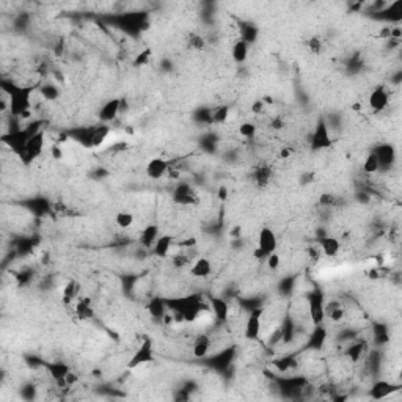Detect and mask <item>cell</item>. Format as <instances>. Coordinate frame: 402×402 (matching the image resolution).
<instances>
[{"label":"cell","mask_w":402,"mask_h":402,"mask_svg":"<svg viewBox=\"0 0 402 402\" xmlns=\"http://www.w3.org/2000/svg\"><path fill=\"white\" fill-rule=\"evenodd\" d=\"M32 106V88H16L10 91L8 109L13 118H21Z\"/></svg>","instance_id":"obj_1"},{"label":"cell","mask_w":402,"mask_h":402,"mask_svg":"<svg viewBox=\"0 0 402 402\" xmlns=\"http://www.w3.org/2000/svg\"><path fill=\"white\" fill-rule=\"evenodd\" d=\"M308 311H310V317L314 325H324L325 321V300H324V294L321 291H314L311 292L310 299H308Z\"/></svg>","instance_id":"obj_2"},{"label":"cell","mask_w":402,"mask_h":402,"mask_svg":"<svg viewBox=\"0 0 402 402\" xmlns=\"http://www.w3.org/2000/svg\"><path fill=\"white\" fill-rule=\"evenodd\" d=\"M44 137H46V135H44V131L35 134L33 137H30V140H28L27 145H25L24 153L19 156L22 162H24V163H32L43 153L44 143H46V138H44Z\"/></svg>","instance_id":"obj_3"},{"label":"cell","mask_w":402,"mask_h":402,"mask_svg":"<svg viewBox=\"0 0 402 402\" xmlns=\"http://www.w3.org/2000/svg\"><path fill=\"white\" fill-rule=\"evenodd\" d=\"M330 146H332V135L329 131V124L324 120H319L314 128V132H313L311 135V148L314 151H322Z\"/></svg>","instance_id":"obj_4"},{"label":"cell","mask_w":402,"mask_h":402,"mask_svg":"<svg viewBox=\"0 0 402 402\" xmlns=\"http://www.w3.org/2000/svg\"><path fill=\"white\" fill-rule=\"evenodd\" d=\"M30 137H33V135H32L30 132H28L27 128H24V129H14L10 134L3 135V141L18 156H21L22 153H24L25 145H27V141L30 140Z\"/></svg>","instance_id":"obj_5"},{"label":"cell","mask_w":402,"mask_h":402,"mask_svg":"<svg viewBox=\"0 0 402 402\" xmlns=\"http://www.w3.org/2000/svg\"><path fill=\"white\" fill-rule=\"evenodd\" d=\"M263 253H266L267 256L270 255V253L277 251L278 248V237L275 234V231L269 226H264L259 229V234H258V247Z\"/></svg>","instance_id":"obj_6"},{"label":"cell","mask_w":402,"mask_h":402,"mask_svg":"<svg viewBox=\"0 0 402 402\" xmlns=\"http://www.w3.org/2000/svg\"><path fill=\"white\" fill-rule=\"evenodd\" d=\"M261 316H263L261 310H253L250 313V316L247 317V321H245V327H244V335H245V338L247 339H250V341H258L259 339V335H261V327H263Z\"/></svg>","instance_id":"obj_7"},{"label":"cell","mask_w":402,"mask_h":402,"mask_svg":"<svg viewBox=\"0 0 402 402\" xmlns=\"http://www.w3.org/2000/svg\"><path fill=\"white\" fill-rule=\"evenodd\" d=\"M171 163L162 157H154L146 163V176L150 178L151 181H159L162 178H165L168 173Z\"/></svg>","instance_id":"obj_8"},{"label":"cell","mask_w":402,"mask_h":402,"mask_svg":"<svg viewBox=\"0 0 402 402\" xmlns=\"http://www.w3.org/2000/svg\"><path fill=\"white\" fill-rule=\"evenodd\" d=\"M368 102H369V107L374 110L376 113H379V112H383L390 104V94H388V91H386V88H383V87L374 88V90H372L371 94H369Z\"/></svg>","instance_id":"obj_9"},{"label":"cell","mask_w":402,"mask_h":402,"mask_svg":"<svg viewBox=\"0 0 402 402\" xmlns=\"http://www.w3.org/2000/svg\"><path fill=\"white\" fill-rule=\"evenodd\" d=\"M153 342L151 339H145L141 342V346L138 347V351L134 354V357L129 361V368H137L140 364H145V363H150L153 361Z\"/></svg>","instance_id":"obj_10"},{"label":"cell","mask_w":402,"mask_h":402,"mask_svg":"<svg viewBox=\"0 0 402 402\" xmlns=\"http://www.w3.org/2000/svg\"><path fill=\"white\" fill-rule=\"evenodd\" d=\"M120 110H121V99H116V98H115V99L107 101V102L101 107L99 113H98L101 123H102V124H107V123H110V121H113L115 118L118 116V113H120Z\"/></svg>","instance_id":"obj_11"},{"label":"cell","mask_w":402,"mask_h":402,"mask_svg":"<svg viewBox=\"0 0 402 402\" xmlns=\"http://www.w3.org/2000/svg\"><path fill=\"white\" fill-rule=\"evenodd\" d=\"M319 248H321L322 255L327 256V258H335L339 255L341 251V242L336 237H332V236H325L322 239H319Z\"/></svg>","instance_id":"obj_12"},{"label":"cell","mask_w":402,"mask_h":402,"mask_svg":"<svg viewBox=\"0 0 402 402\" xmlns=\"http://www.w3.org/2000/svg\"><path fill=\"white\" fill-rule=\"evenodd\" d=\"M189 272L195 278H207L212 273V263L207 258H198L192 263Z\"/></svg>","instance_id":"obj_13"},{"label":"cell","mask_w":402,"mask_h":402,"mask_svg":"<svg viewBox=\"0 0 402 402\" xmlns=\"http://www.w3.org/2000/svg\"><path fill=\"white\" fill-rule=\"evenodd\" d=\"M159 226L157 225H148L146 228L141 229L140 233V237H138V242L141 244V247L143 248H153V245L156 244V241L159 239Z\"/></svg>","instance_id":"obj_14"},{"label":"cell","mask_w":402,"mask_h":402,"mask_svg":"<svg viewBox=\"0 0 402 402\" xmlns=\"http://www.w3.org/2000/svg\"><path fill=\"white\" fill-rule=\"evenodd\" d=\"M211 347H212L211 338L207 336V335H200L195 339V342H193V349H192L193 357H195V358H206L211 352Z\"/></svg>","instance_id":"obj_15"},{"label":"cell","mask_w":402,"mask_h":402,"mask_svg":"<svg viewBox=\"0 0 402 402\" xmlns=\"http://www.w3.org/2000/svg\"><path fill=\"white\" fill-rule=\"evenodd\" d=\"M171 247H173V237L168 234H163V236H159V239L153 245V253L154 256L157 258H167L171 251Z\"/></svg>","instance_id":"obj_16"},{"label":"cell","mask_w":402,"mask_h":402,"mask_svg":"<svg viewBox=\"0 0 402 402\" xmlns=\"http://www.w3.org/2000/svg\"><path fill=\"white\" fill-rule=\"evenodd\" d=\"M250 54V44L244 40H237L231 47V57L236 63H244L248 58Z\"/></svg>","instance_id":"obj_17"},{"label":"cell","mask_w":402,"mask_h":402,"mask_svg":"<svg viewBox=\"0 0 402 402\" xmlns=\"http://www.w3.org/2000/svg\"><path fill=\"white\" fill-rule=\"evenodd\" d=\"M80 291H82V286H80L79 281H76V280L68 281V285H66L65 289H63V302H65V305L76 303V300H79Z\"/></svg>","instance_id":"obj_18"},{"label":"cell","mask_w":402,"mask_h":402,"mask_svg":"<svg viewBox=\"0 0 402 402\" xmlns=\"http://www.w3.org/2000/svg\"><path fill=\"white\" fill-rule=\"evenodd\" d=\"M211 308L214 311V317L217 322H226L228 319V314H229V307L228 303L223 300V299H212L211 300Z\"/></svg>","instance_id":"obj_19"},{"label":"cell","mask_w":402,"mask_h":402,"mask_svg":"<svg viewBox=\"0 0 402 402\" xmlns=\"http://www.w3.org/2000/svg\"><path fill=\"white\" fill-rule=\"evenodd\" d=\"M346 316V310L339 302H325V317H329L333 322L342 321Z\"/></svg>","instance_id":"obj_20"},{"label":"cell","mask_w":402,"mask_h":402,"mask_svg":"<svg viewBox=\"0 0 402 402\" xmlns=\"http://www.w3.org/2000/svg\"><path fill=\"white\" fill-rule=\"evenodd\" d=\"M374 153L377 154L379 162H380V170L390 167L391 163L394 162V150H393V146H390V145L379 146Z\"/></svg>","instance_id":"obj_21"},{"label":"cell","mask_w":402,"mask_h":402,"mask_svg":"<svg viewBox=\"0 0 402 402\" xmlns=\"http://www.w3.org/2000/svg\"><path fill=\"white\" fill-rule=\"evenodd\" d=\"M47 371L50 377L54 379V382H58V380H65V377L71 371V368L69 364H66L63 361H57V363H50L47 366Z\"/></svg>","instance_id":"obj_22"},{"label":"cell","mask_w":402,"mask_h":402,"mask_svg":"<svg viewBox=\"0 0 402 402\" xmlns=\"http://www.w3.org/2000/svg\"><path fill=\"white\" fill-rule=\"evenodd\" d=\"M110 135V126L107 124H99L93 129V138H91V146L98 148L101 146L104 141L107 140V137Z\"/></svg>","instance_id":"obj_23"},{"label":"cell","mask_w":402,"mask_h":402,"mask_svg":"<svg viewBox=\"0 0 402 402\" xmlns=\"http://www.w3.org/2000/svg\"><path fill=\"white\" fill-rule=\"evenodd\" d=\"M325 339H327V332L324 329V325H316V329L310 338V347L322 349V346L325 344Z\"/></svg>","instance_id":"obj_24"},{"label":"cell","mask_w":402,"mask_h":402,"mask_svg":"<svg viewBox=\"0 0 402 402\" xmlns=\"http://www.w3.org/2000/svg\"><path fill=\"white\" fill-rule=\"evenodd\" d=\"M363 170H364V173H368V175H374L377 171H380V162H379V157L374 151H371L366 156V159L363 162Z\"/></svg>","instance_id":"obj_25"},{"label":"cell","mask_w":402,"mask_h":402,"mask_svg":"<svg viewBox=\"0 0 402 402\" xmlns=\"http://www.w3.org/2000/svg\"><path fill=\"white\" fill-rule=\"evenodd\" d=\"M175 200L178 203H195L197 197L193 195L189 185H179V189H176L175 192Z\"/></svg>","instance_id":"obj_26"},{"label":"cell","mask_w":402,"mask_h":402,"mask_svg":"<svg viewBox=\"0 0 402 402\" xmlns=\"http://www.w3.org/2000/svg\"><path fill=\"white\" fill-rule=\"evenodd\" d=\"M165 308H167V303L165 300L162 299H153L148 305V310H150L151 316L156 317V319H163L165 317Z\"/></svg>","instance_id":"obj_27"},{"label":"cell","mask_w":402,"mask_h":402,"mask_svg":"<svg viewBox=\"0 0 402 402\" xmlns=\"http://www.w3.org/2000/svg\"><path fill=\"white\" fill-rule=\"evenodd\" d=\"M76 314L80 319H91L94 313H93V308H91V305H90V300H88V299L77 300L76 302Z\"/></svg>","instance_id":"obj_28"},{"label":"cell","mask_w":402,"mask_h":402,"mask_svg":"<svg viewBox=\"0 0 402 402\" xmlns=\"http://www.w3.org/2000/svg\"><path fill=\"white\" fill-rule=\"evenodd\" d=\"M272 179V170L269 167H261V168H258L256 170V173H255V182L258 187H261L264 189L267 184H269V181Z\"/></svg>","instance_id":"obj_29"},{"label":"cell","mask_w":402,"mask_h":402,"mask_svg":"<svg viewBox=\"0 0 402 402\" xmlns=\"http://www.w3.org/2000/svg\"><path fill=\"white\" fill-rule=\"evenodd\" d=\"M115 223L121 229H128L134 225V214L129 211H120L115 215Z\"/></svg>","instance_id":"obj_30"},{"label":"cell","mask_w":402,"mask_h":402,"mask_svg":"<svg viewBox=\"0 0 402 402\" xmlns=\"http://www.w3.org/2000/svg\"><path fill=\"white\" fill-rule=\"evenodd\" d=\"M273 364H275V368H277L278 371H281V372H286V371H289V369H294V368H297V360L294 358V357H289V355H285V357H281V358H277L273 361Z\"/></svg>","instance_id":"obj_31"},{"label":"cell","mask_w":402,"mask_h":402,"mask_svg":"<svg viewBox=\"0 0 402 402\" xmlns=\"http://www.w3.org/2000/svg\"><path fill=\"white\" fill-rule=\"evenodd\" d=\"M229 116V107L228 106H222V107H217L211 112V123H215V124H223L226 123Z\"/></svg>","instance_id":"obj_32"},{"label":"cell","mask_w":402,"mask_h":402,"mask_svg":"<svg viewBox=\"0 0 402 402\" xmlns=\"http://www.w3.org/2000/svg\"><path fill=\"white\" fill-rule=\"evenodd\" d=\"M233 360V349H228V351H223L222 354H219L215 358H212V363H215L214 366L219 369H226V366Z\"/></svg>","instance_id":"obj_33"},{"label":"cell","mask_w":402,"mask_h":402,"mask_svg":"<svg viewBox=\"0 0 402 402\" xmlns=\"http://www.w3.org/2000/svg\"><path fill=\"white\" fill-rule=\"evenodd\" d=\"M393 385H390L388 382H377L374 386H372V396H374L376 399H380V398H385V396H388V394L393 391Z\"/></svg>","instance_id":"obj_34"},{"label":"cell","mask_w":402,"mask_h":402,"mask_svg":"<svg viewBox=\"0 0 402 402\" xmlns=\"http://www.w3.org/2000/svg\"><path fill=\"white\" fill-rule=\"evenodd\" d=\"M239 135L244 137V138H253L256 135V132H258V128H256V124L255 123H251V121H245L239 126Z\"/></svg>","instance_id":"obj_35"},{"label":"cell","mask_w":402,"mask_h":402,"mask_svg":"<svg viewBox=\"0 0 402 402\" xmlns=\"http://www.w3.org/2000/svg\"><path fill=\"white\" fill-rule=\"evenodd\" d=\"M41 96L44 99H47V101H55L58 99V96H60V91H58V88L55 85H50V84H46V85H43L41 87Z\"/></svg>","instance_id":"obj_36"},{"label":"cell","mask_w":402,"mask_h":402,"mask_svg":"<svg viewBox=\"0 0 402 402\" xmlns=\"http://www.w3.org/2000/svg\"><path fill=\"white\" fill-rule=\"evenodd\" d=\"M363 351H364V344H363V342H355V344H352L351 347H349L347 355H349V358H351V360L357 361L363 355Z\"/></svg>","instance_id":"obj_37"},{"label":"cell","mask_w":402,"mask_h":402,"mask_svg":"<svg viewBox=\"0 0 402 402\" xmlns=\"http://www.w3.org/2000/svg\"><path fill=\"white\" fill-rule=\"evenodd\" d=\"M266 263H267V267H269L270 270H278L280 266H281V256L278 255V251L270 253V255L266 258Z\"/></svg>","instance_id":"obj_38"},{"label":"cell","mask_w":402,"mask_h":402,"mask_svg":"<svg viewBox=\"0 0 402 402\" xmlns=\"http://www.w3.org/2000/svg\"><path fill=\"white\" fill-rule=\"evenodd\" d=\"M307 46L313 54L317 55V54H321L322 52V40L319 38V36H311V38L307 41Z\"/></svg>","instance_id":"obj_39"},{"label":"cell","mask_w":402,"mask_h":402,"mask_svg":"<svg viewBox=\"0 0 402 402\" xmlns=\"http://www.w3.org/2000/svg\"><path fill=\"white\" fill-rule=\"evenodd\" d=\"M150 57H151V50L150 49L141 50L140 54L137 55L135 60H134V65H135V66H143V65H146L148 62H150Z\"/></svg>","instance_id":"obj_40"},{"label":"cell","mask_w":402,"mask_h":402,"mask_svg":"<svg viewBox=\"0 0 402 402\" xmlns=\"http://www.w3.org/2000/svg\"><path fill=\"white\" fill-rule=\"evenodd\" d=\"M49 153H50V157L54 159V160H63V157H65L63 148L60 146V143H54V145H52Z\"/></svg>","instance_id":"obj_41"},{"label":"cell","mask_w":402,"mask_h":402,"mask_svg":"<svg viewBox=\"0 0 402 402\" xmlns=\"http://www.w3.org/2000/svg\"><path fill=\"white\" fill-rule=\"evenodd\" d=\"M65 382H66V386H68V388H71V386H74V385H76V383L79 382V374L71 369V371L68 372V374H66Z\"/></svg>","instance_id":"obj_42"},{"label":"cell","mask_w":402,"mask_h":402,"mask_svg":"<svg viewBox=\"0 0 402 402\" xmlns=\"http://www.w3.org/2000/svg\"><path fill=\"white\" fill-rule=\"evenodd\" d=\"M308 255H310L311 259L317 261V259L321 258L322 251H321V248H319V245H311V247H308Z\"/></svg>","instance_id":"obj_43"},{"label":"cell","mask_w":402,"mask_h":402,"mask_svg":"<svg viewBox=\"0 0 402 402\" xmlns=\"http://www.w3.org/2000/svg\"><path fill=\"white\" fill-rule=\"evenodd\" d=\"M319 203H321V206H332L335 204V197L332 193H324V195H321V198H319Z\"/></svg>","instance_id":"obj_44"},{"label":"cell","mask_w":402,"mask_h":402,"mask_svg":"<svg viewBox=\"0 0 402 402\" xmlns=\"http://www.w3.org/2000/svg\"><path fill=\"white\" fill-rule=\"evenodd\" d=\"M264 107H266V102H264V99L255 101V104H253V106H251V112H253V113L259 115V113H263V112H264Z\"/></svg>","instance_id":"obj_45"},{"label":"cell","mask_w":402,"mask_h":402,"mask_svg":"<svg viewBox=\"0 0 402 402\" xmlns=\"http://www.w3.org/2000/svg\"><path fill=\"white\" fill-rule=\"evenodd\" d=\"M270 126H272V129H275V131H281V129H285L286 123L283 121L281 116H277V118H273V120H272Z\"/></svg>","instance_id":"obj_46"},{"label":"cell","mask_w":402,"mask_h":402,"mask_svg":"<svg viewBox=\"0 0 402 402\" xmlns=\"http://www.w3.org/2000/svg\"><path fill=\"white\" fill-rule=\"evenodd\" d=\"M167 176H168V178H171V179H179V176H181V171H179V170H175L173 167L170 165Z\"/></svg>","instance_id":"obj_47"},{"label":"cell","mask_w":402,"mask_h":402,"mask_svg":"<svg viewBox=\"0 0 402 402\" xmlns=\"http://www.w3.org/2000/svg\"><path fill=\"white\" fill-rule=\"evenodd\" d=\"M190 41L193 43V47H197V49H201V47H203V44H204L203 40H201L200 36H192Z\"/></svg>","instance_id":"obj_48"},{"label":"cell","mask_w":402,"mask_h":402,"mask_svg":"<svg viewBox=\"0 0 402 402\" xmlns=\"http://www.w3.org/2000/svg\"><path fill=\"white\" fill-rule=\"evenodd\" d=\"M226 197H228V190H226V187H220V189H219V198H220V200H226Z\"/></svg>","instance_id":"obj_49"},{"label":"cell","mask_w":402,"mask_h":402,"mask_svg":"<svg viewBox=\"0 0 402 402\" xmlns=\"http://www.w3.org/2000/svg\"><path fill=\"white\" fill-rule=\"evenodd\" d=\"M288 156H291V150H288V148H285L281 153V157H288Z\"/></svg>","instance_id":"obj_50"}]
</instances>
